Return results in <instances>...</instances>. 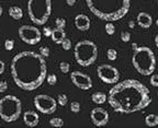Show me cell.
<instances>
[{"label": "cell", "instance_id": "1", "mask_svg": "<svg viewBox=\"0 0 158 128\" xmlns=\"http://www.w3.org/2000/svg\"><path fill=\"white\" fill-rule=\"evenodd\" d=\"M108 103L121 114H132L143 111L152 103L148 88L136 79L117 82L108 93Z\"/></svg>", "mask_w": 158, "mask_h": 128}, {"label": "cell", "instance_id": "2", "mask_svg": "<svg viewBox=\"0 0 158 128\" xmlns=\"http://www.w3.org/2000/svg\"><path fill=\"white\" fill-rule=\"evenodd\" d=\"M11 76L21 90H36L46 80V60L40 53L31 50L19 53L11 61Z\"/></svg>", "mask_w": 158, "mask_h": 128}, {"label": "cell", "instance_id": "3", "mask_svg": "<svg viewBox=\"0 0 158 128\" xmlns=\"http://www.w3.org/2000/svg\"><path fill=\"white\" fill-rule=\"evenodd\" d=\"M86 3L91 13L106 22L123 19L131 7V0H86Z\"/></svg>", "mask_w": 158, "mask_h": 128}, {"label": "cell", "instance_id": "4", "mask_svg": "<svg viewBox=\"0 0 158 128\" xmlns=\"http://www.w3.org/2000/svg\"><path fill=\"white\" fill-rule=\"evenodd\" d=\"M132 65L142 76H150L156 69V56L147 46H139L132 56Z\"/></svg>", "mask_w": 158, "mask_h": 128}, {"label": "cell", "instance_id": "5", "mask_svg": "<svg viewBox=\"0 0 158 128\" xmlns=\"http://www.w3.org/2000/svg\"><path fill=\"white\" fill-rule=\"evenodd\" d=\"M27 13L34 24L44 25L52 14V0H29Z\"/></svg>", "mask_w": 158, "mask_h": 128}, {"label": "cell", "instance_id": "6", "mask_svg": "<svg viewBox=\"0 0 158 128\" xmlns=\"http://www.w3.org/2000/svg\"><path fill=\"white\" fill-rule=\"evenodd\" d=\"M74 56L77 64L82 67H88L95 64L98 57V47L93 42L84 40L75 45Z\"/></svg>", "mask_w": 158, "mask_h": 128}, {"label": "cell", "instance_id": "7", "mask_svg": "<svg viewBox=\"0 0 158 128\" xmlns=\"http://www.w3.org/2000/svg\"><path fill=\"white\" fill-rule=\"evenodd\" d=\"M22 112V103L14 95H5L0 99V118L5 123H12L19 119Z\"/></svg>", "mask_w": 158, "mask_h": 128}, {"label": "cell", "instance_id": "8", "mask_svg": "<svg viewBox=\"0 0 158 128\" xmlns=\"http://www.w3.org/2000/svg\"><path fill=\"white\" fill-rule=\"evenodd\" d=\"M34 105L38 112L43 114H53L57 109V101L47 94H38L34 98Z\"/></svg>", "mask_w": 158, "mask_h": 128}, {"label": "cell", "instance_id": "9", "mask_svg": "<svg viewBox=\"0 0 158 128\" xmlns=\"http://www.w3.org/2000/svg\"><path fill=\"white\" fill-rule=\"evenodd\" d=\"M97 74L99 79L108 85H115L120 79V72L112 65H100L97 67Z\"/></svg>", "mask_w": 158, "mask_h": 128}, {"label": "cell", "instance_id": "10", "mask_svg": "<svg viewBox=\"0 0 158 128\" xmlns=\"http://www.w3.org/2000/svg\"><path fill=\"white\" fill-rule=\"evenodd\" d=\"M18 33L21 41L27 45H36L42 38L41 31L34 25H22L19 27Z\"/></svg>", "mask_w": 158, "mask_h": 128}, {"label": "cell", "instance_id": "11", "mask_svg": "<svg viewBox=\"0 0 158 128\" xmlns=\"http://www.w3.org/2000/svg\"><path fill=\"white\" fill-rule=\"evenodd\" d=\"M70 79L75 87L79 88V89H81L84 91L90 90L92 88V79L88 74H84L81 71H73L70 74Z\"/></svg>", "mask_w": 158, "mask_h": 128}, {"label": "cell", "instance_id": "12", "mask_svg": "<svg viewBox=\"0 0 158 128\" xmlns=\"http://www.w3.org/2000/svg\"><path fill=\"white\" fill-rule=\"evenodd\" d=\"M109 113L102 107H95L90 113V119L97 127L106 126L109 122Z\"/></svg>", "mask_w": 158, "mask_h": 128}, {"label": "cell", "instance_id": "13", "mask_svg": "<svg viewBox=\"0 0 158 128\" xmlns=\"http://www.w3.org/2000/svg\"><path fill=\"white\" fill-rule=\"evenodd\" d=\"M90 23H91V21H90V19L86 14L81 13L77 14L75 16V26L77 27V30L82 31V32L88 31L90 29Z\"/></svg>", "mask_w": 158, "mask_h": 128}, {"label": "cell", "instance_id": "14", "mask_svg": "<svg viewBox=\"0 0 158 128\" xmlns=\"http://www.w3.org/2000/svg\"><path fill=\"white\" fill-rule=\"evenodd\" d=\"M136 22L143 29H148L153 24V16L147 12H139L136 16Z\"/></svg>", "mask_w": 158, "mask_h": 128}, {"label": "cell", "instance_id": "15", "mask_svg": "<svg viewBox=\"0 0 158 128\" xmlns=\"http://www.w3.org/2000/svg\"><path fill=\"white\" fill-rule=\"evenodd\" d=\"M23 120H24L25 125L29 127H35L40 122V117H38V113L34 111H27L23 114Z\"/></svg>", "mask_w": 158, "mask_h": 128}, {"label": "cell", "instance_id": "16", "mask_svg": "<svg viewBox=\"0 0 158 128\" xmlns=\"http://www.w3.org/2000/svg\"><path fill=\"white\" fill-rule=\"evenodd\" d=\"M51 38L52 41L54 42L55 44H62V42L66 38V33L64 31V29H54L52 31V35H51Z\"/></svg>", "mask_w": 158, "mask_h": 128}, {"label": "cell", "instance_id": "17", "mask_svg": "<svg viewBox=\"0 0 158 128\" xmlns=\"http://www.w3.org/2000/svg\"><path fill=\"white\" fill-rule=\"evenodd\" d=\"M91 101L95 104H98V105H101V104H104L106 101H108V95H106L104 92H95L91 94Z\"/></svg>", "mask_w": 158, "mask_h": 128}, {"label": "cell", "instance_id": "18", "mask_svg": "<svg viewBox=\"0 0 158 128\" xmlns=\"http://www.w3.org/2000/svg\"><path fill=\"white\" fill-rule=\"evenodd\" d=\"M9 16L13 20H21L23 18V11L18 5H12L9 8Z\"/></svg>", "mask_w": 158, "mask_h": 128}, {"label": "cell", "instance_id": "19", "mask_svg": "<svg viewBox=\"0 0 158 128\" xmlns=\"http://www.w3.org/2000/svg\"><path fill=\"white\" fill-rule=\"evenodd\" d=\"M145 124L148 127H155L158 125V115L149 114L145 117Z\"/></svg>", "mask_w": 158, "mask_h": 128}, {"label": "cell", "instance_id": "20", "mask_svg": "<svg viewBox=\"0 0 158 128\" xmlns=\"http://www.w3.org/2000/svg\"><path fill=\"white\" fill-rule=\"evenodd\" d=\"M49 125L53 126V127H56V128L63 127L64 120H63V118H60V117H53L49 119Z\"/></svg>", "mask_w": 158, "mask_h": 128}, {"label": "cell", "instance_id": "21", "mask_svg": "<svg viewBox=\"0 0 158 128\" xmlns=\"http://www.w3.org/2000/svg\"><path fill=\"white\" fill-rule=\"evenodd\" d=\"M106 57H108L109 60H111V61H114L117 58V52L113 48H109L106 50Z\"/></svg>", "mask_w": 158, "mask_h": 128}, {"label": "cell", "instance_id": "22", "mask_svg": "<svg viewBox=\"0 0 158 128\" xmlns=\"http://www.w3.org/2000/svg\"><path fill=\"white\" fill-rule=\"evenodd\" d=\"M104 29H106V33L108 35H113L115 33V26L112 22H108L106 26H104Z\"/></svg>", "mask_w": 158, "mask_h": 128}, {"label": "cell", "instance_id": "23", "mask_svg": "<svg viewBox=\"0 0 158 128\" xmlns=\"http://www.w3.org/2000/svg\"><path fill=\"white\" fill-rule=\"evenodd\" d=\"M59 70L63 72V74H68L70 71V65L67 61H62L59 64Z\"/></svg>", "mask_w": 158, "mask_h": 128}, {"label": "cell", "instance_id": "24", "mask_svg": "<svg viewBox=\"0 0 158 128\" xmlns=\"http://www.w3.org/2000/svg\"><path fill=\"white\" fill-rule=\"evenodd\" d=\"M57 104H59L60 106H65L66 104L68 103V98H67V95L66 94H59V95L57 96Z\"/></svg>", "mask_w": 158, "mask_h": 128}, {"label": "cell", "instance_id": "25", "mask_svg": "<svg viewBox=\"0 0 158 128\" xmlns=\"http://www.w3.org/2000/svg\"><path fill=\"white\" fill-rule=\"evenodd\" d=\"M55 24H56V27H58V29H65L66 19L65 18H62V16L56 18V20H55Z\"/></svg>", "mask_w": 158, "mask_h": 128}, {"label": "cell", "instance_id": "26", "mask_svg": "<svg viewBox=\"0 0 158 128\" xmlns=\"http://www.w3.org/2000/svg\"><path fill=\"white\" fill-rule=\"evenodd\" d=\"M46 82L49 85H55L57 83V77L56 74H47L46 76Z\"/></svg>", "mask_w": 158, "mask_h": 128}, {"label": "cell", "instance_id": "27", "mask_svg": "<svg viewBox=\"0 0 158 128\" xmlns=\"http://www.w3.org/2000/svg\"><path fill=\"white\" fill-rule=\"evenodd\" d=\"M120 37H121V41L122 42L127 43V42H130V40H131V33L127 32V31H122Z\"/></svg>", "mask_w": 158, "mask_h": 128}, {"label": "cell", "instance_id": "28", "mask_svg": "<svg viewBox=\"0 0 158 128\" xmlns=\"http://www.w3.org/2000/svg\"><path fill=\"white\" fill-rule=\"evenodd\" d=\"M70 111L73 113H79L80 112V103L77 101H74L70 103Z\"/></svg>", "mask_w": 158, "mask_h": 128}, {"label": "cell", "instance_id": "29", "mask_svg": "<svg viewBox=\"0 0 158 128\" xmlns=\"http://www.w3.org/2000/svg\"><path fill=\"white\" fill-rule=\"evenodd\" d=\"M40 54H41L44 58L49 57V55H51L49 48L47 46H41V47H40Z\"/></svg>", "mask_w": 158, "mask_h": 128}, {"label": "cell", "instance_id": "30", "mask_svg": "<svg viewBox=\"0 0 158 128\" xmlns=\"http://www.w3.org/2000/svg\"><path fill=\"white\" fill-rule=\"evenodd\" d=\"M62 47H63L64 50H70L71 48V41L69 38L66 37L63 42H62Z\"/></svg>", "mask_w": 158, "mask_h": 128}, {"label": "cell", "instance_id": "31", "mask_svg": "<svg viewBox=\"0 0 158 128\" xmlns=\"http://www.w3.org/2000/svg\"><path fill=\"white\" fill-rule=\"evenodd\" d=\"M14 48V41L13 40H5V50H12Z\"/></svg>", "mask_w": 158, "mask_h": 128}, {"label": "cell", "instance_id": "32", "mask_svg": "<svg viewBox=\"0 0 158 128\" xmlns=\"http://www.w3.org/2000/svg\"><path fill=\"white\" fill-rule=\"evenodd\" d=\"M149 83L153 87L155 88H158V74H150V79H149Z\"/></svg>", "mask_w": 158, "mask_h": 128}, {"label": "cell", "instance_id": "33", "mask_svg": "<svg viewBox=\"0 0 158 128\" xmlns=\"http://www.w3.org/2000/svg\"><path fill=\"white\" fill-rule=\"evenodd\" d=\"M7 90H8V82L5 80L0 81V93H5Z\"/></svg>", "mask_w": 158, "mask_h": 128}, {"label": "cell", "instance_id": "34", "mask_svg": "<svg viewBox=\"0 0 158 128\" xmlns=\"http://www.w3.org/2000/svg\"><path fill=\"white\" fill-rule=\"evenodd\" d=\"M52 29L49 26H44L43 27V31H42V34H44V36H46V37H51V35H52Z\"/></svg>", "mask_w": 158, "mask_h": 128}, {"label": "cell", "instance_id": "35", "mask_svg": "<svg viewBox=\"0 0 158 128\" xmlns=\"http://www.w3.org/2000/svg\"><path fill=\"white\" fill-rule=\"evenodd\" d=\"M5 65L3 63L2 60L0 59V74H2L5 72Z\"/></svg>", "mask_w": 158, "mask_h": 128}, {"label": "cell", "instance_id": "36", "mask_svg": "<svg viewBox=\"0 0 158 128\" xmlns=\"http://www.w3.org/2000/svg\"><path fill=\"white\" fill-rule=\"evenodd\" d=\"M76 1L77 0H66V3H67L69 7H73V5H76Z\"/></svg>", "mask_w": 158, "mask_h": 128}, {"label": "cell", "instance_id": "37", "mask_svg": "<svg viewBox=\"0 0 158 128\" xmlns=\"http://www.w3.org/2000/svg\"><path fill=\"white\" fill-rule=\"evenodd\" d=\"M138 45H137L136 43H132V50H133V52H135V50H136L137 48H138Z\"/></svg>", "mask_w": 158, "mask_h": 128}, {"label": "cell", "instance_id": "38", "mask_svg": "<svg viewBox=\"0 0 158 128\" xmlns=\"http://www.w3.org/2000/svg\"><path fill=\"white\" fill-rule=\"evenodd\" d=\"M128 26L131 27V29H134V27H135V22H134V21H130V22H128Z\"/></svg>", "mask_w": 158, "mask_h": 128}, {"label": "cell", "instance_id": "39", "mask_svg": "<svg viewBox=\"0 0 158 128\" xmlns=\"http://www.w3.org/2000/svg\"><path fill=\"white\" fill-rule=\"evenodd\" d=\"M155 45H156V47L158 48V35L155 36Z\"/></svg>", "mask_w": 158, "mask_h": 128}, {"label": "cell", "instance_id": "40", "mask_svg": "<svg viewBox=\"0 0 158 128\" xmlns=\"http://www.w3.org/2000/svg\"><path fill=\"white\" fill-rule=\"evenodd\" d=\"M2 13H3V9H2V7H0V16H2Z\"/></svg>", "mask_w": 158, "mask_h": 128}, {"label": "cell", "instance_id": "41", "mask_svg": "<svg viewBox=\"0 0 158 128\" xmlns=\"http://www.w3.org/2000/svg\"><path fill=\"white\" fill-rule=\"evenodd\" d=\"M156 24H157V26H158V20H157V21H156Z\"/></svg>", "mask_w": 158, "mask_h": 128}, {"label": "cell", "instance_id": "42", "mask_svg": "<svg viewBox=\"0 0 158 128\" xmlns=\"http://www.w3.org/2000/svg\"><path fill=\"white\" fill-rule=\"evenodd\" d=\"M157 8H158V1H157Z\"/></svg>", "mask_w": 158, "mask_h": 128}, {"label": "cell", "instance_id": "43", "mask_svg": "<svg viewBox=\"0 0 158 128\" xmlns=\"http://www.w3.org/2000/svg\"><path fill=\"white\" fill-rule=\"evenodd\" d=\"M157 95H158V93H157Z\"/></svg>", "mask_w": 158, "mask_h": 128}]
</instances>
